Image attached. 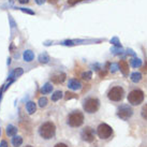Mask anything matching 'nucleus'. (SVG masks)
I'll use <instances>...</instances> for the list:
<instances>
[{"instance_id": "29", "label": "nucleus", "mask_w": 147, "mask_h": 147, "mask_svg": "<svg viewBox=\"0 0 147 147\" xmlns=\"http://www.w3.org/2000/svg\"><path fill=\"white\" fill-rule=\"evenodd\" d=\"M78 1H80V0H68L69 4H74V3H76Z\"/></svg>"}, {"instance_id": "9", "label": "nucleus", "mask_w": 147, "mask_h": 147, "mask_svg": "<svg viewBox=\"0 0 147 147\" xmlns=\"http://www.w3.org/2000/svg\"><path fill=\"white\" fill-rule=\"evenodd\" d=\"M51 80H52V82L55 83V84L63 83L65 80V73H57V74H55V75H53V76L51 78Z\"/></svg>"}, {"instance_id": "14", "label": "nucleus", "mask_w": 147, "mask_h": 147, "mask_svg": "<svg viewBox=\"0 0 147 147\" xmlns=\"http://www.w3.org/2000/svg\"><path fill=\"white\" fill-rule=\"evenodd\" d=\"M23 144V138L22 136H17V135H14L12 139V145L14 147H20Z\"/></svg>"}, {"instance_id": "10", "label": "nucleus", "mask_w": 147, "mask_h": 147, "mask_svg": "<svg viewBox=\"0 0 147 147\" xmlns=\"http://www.w3.org/2000/svg\"><path fill=\"white\" fill-rule=\"evenodd\" d=\"M23 58H24V60L26 62H31L33 59H34V54H33L32 51L27 49V51H25L24 54H23Z\"/></svg>"}, {"instance_id": "18", "label": "nucleus", "mask_w": 147, "mask_h": 147, "mask_svg": "<svg viewBox=\"0 0 147 147\" xmlns=\"http://www.w3.org/2000/svg\"><path fill=\"white\" fill-rule=\"evenodd\" d=\"M49 60V57L46 53H43L39 56V61L41 62V63H47Z\"/></svg>"}, {"instance_id": "12", "label": "nucleus", "mask_w": 147, "mask_h": 147, "mask_svg": "<svg viewBox=\"0 0 147 147\" xmlns=\"http://www.w3.org/2000/svg\"><path fill=\"white\" fill-rule=\"evenodd\" d=\"M68 87L73 90H78L82 88V84L76 80H70L69 83H68Z\"/></svg>"}, {"instance_id": "23", "label": "nucleus", "mask_w": 147, "mask_h": 147, "mask_svg": "<svg viewBox=\"0 0 147 147\" xmlns=\"http://www.w3.org/2000/svg\"><path fill=\"white\" fill-rule=\"evenodd\" d=\"M75 97H76V94H73V92H69V91H68V92H67V94H65V100H69V99H71V98H75Z\"/></svg>"}, {"instance_id": "19", "label": "nucleus", "mask_w": 147, "mask_h": 147, "mask_svg": "<svg viewBox=\"0 0 147 147\" xmlns=\"http://www.w3.org/2000/svg\"><path fill=\"white\" fill-rule=\"evenodd\" d=\"M62 97V92L61 91H55L54 92V94H52V101H54V102H56V101H58L59 99Z\"/></svg>"}, {"instance_id": "30", "label": "nucleus", "mask_w": 147, "mask_h": 147, "mask_svg": "<svg viewBox=\"0 0 147 147\" xmlns=\"http://www.w3.org/2000/svg\"><path fill=\"white\" fill-rule=\"evenodd\" d=\"M18 2H20V3H28L29 2V0H18Z\"/></svg>"}, {"instance_id": "6", "label": "nucleus", "mask_w": 147, "mask_h": 147, "mask_svg": "<svg viewBox=\"0 0 147 147\" xmlns=\"http://www.w3.org/2000/svg\"><path fill=\"white\" fill-rule=\"evenodd\" d=\"M96 134L98 135L99 139L101 140H109L113 135V129L112 127L109 126L107 123H100L97 127V130H96Z\"/></svg>"}, {"instance_id": "7", "label": "nucleus", "mask_w": 147, "mask_h": 147, "mask_svg": "<svg viewBox=\"0 0 147 147\" xmlns=\"http://www.w3.org/2000/svg\"><path fill=\"white\" fill-rule=\"evenodd\" d=\"M96 138V131L91 127H85L81 131V139L86 143H92Z\"/></svg>"}, {"instance_id": "5", "label": "nucleus", "mask_w": 147, "mask_h": 147, "mask_svg": "<svg viewBox=\"0 0 147 147\" xmlns=\"http://www.w3.org/2000/svg\"><path fill=\"white\" fill-rule=\"evenodd\" d=\"M125 94H126L125 89L121 86H114L109 90L107 98L110 101H113V102H120L125 98Z\"/></svg>"}, {"instance_id": "17", "label": "nucleus", "mask_w": 147, "mask_h": 147, "mask_svg": "<svg viewBox=\"0 0 147 147\" xmlns=\"http://www.w3.org/2000/svg\"><path fill=\"white\" fill-rule=\"evenodd\" d=\"M141 117L143 120L147 121V103H145L141 109Z\"/></svg>"}, {"instance_id": "16", "label": "nucleus", "mask_w": 147, "mask_h": 147, "mask_svg": "<svg viewBox=\"0 0 147 147\" xmlns=\"http://www.w3.org/2000/svg\"><path fill=\"white\" fill-rule=\"evenodd\" d=\"M119 68H120V70H121V72H123V74H127L128 73V69H129V65H128V63H127L125 60H123V61L119 62Z\"/></svg>"}, {"instance_id": "4", "label": "nucleus", "mask_w": 147, "mask_h": 147, "mask_svg": "<svg viewBox=\"0 0 147 147\" xmlns=\"http://www.w3.org/2000/svg\"><path fill=\"white\" fill-rule=\"evenodd\" d=\"M128 102L132 106H138L140 104H142L145 99V94H144L143 90L141 89H133L131 90L129 94H128Z\"/></svg>"}, {"instance_id": "15", "label": "nucleus", "mask_w": 147, "mask_h": 147, "mask_svg": "<svg viewBox=\"0 0 147 147\" xmlns=\"http://www.w3.org/2000/svg\"><path fill=\"white\" fill-rule=\"evenodd\" d=\"M52 90H53V86L51 85L49 83H46V84L41 88V92L43 94H49V92H52Z\"/></svg>"}, {"instance_id": "3", "label": "nucleus", "mask_w": 147, "mask_h": 147, "mask_svg": "<svg viewBox=\"0 0 147 147\" xmlns=\"http://www.w3.org/2000/svg\"><path fill=\"white\" fill-rule=\"evenodd\" d=\"M83 109L87 114H94L100 109V100L96 97H88L83 101Z\"/></svg>"}, {"instance_id": "26", "label": "nucleus", "mask_w": 147, "mask_h": 147, "mask_svg": "<svg viewBox=\"0 0 147 147\" xmlns=\"http://www.w3.org/2000/svg\"><path fill=\"white\" fill-rule=\"evenodd\" d=\"M131 63H132V65H133V67H138V65H141V61H140L139 59H133V60L131 61Z\"/></svg>"}, {"instance_id": "28", "label": "nucleus", "mask_w": 147, "mask_h": 147, "mask_svg": "<svg viewBox=\"0 0 147 147\" xmlns=\"http://www.w3.org/2000/svg\"><path fill=\"white\" fill-rule=\"evenodd\" d=\"M0 147H8V142L7 141H1V143H0Z\"/></svg>"}, {"instance_id": "24", "label": "nucleus", "mask_w": 147, "mask_h": 147, "mask_svg": "<svg viewBox=\"0 0 147 147\" xmlns=\"http://www.w3.org/2000/svg\"><path fill=\"white\" fill-rule=\"evenodd\" d=\"M22 12H25V13H28L30 15H34V12H33L32 10H29V9H25V8H20Z\"/></svg>"}, {"instance_id": "11", "label": "nucleus", "mask_w": 147, "mask_h": 147, "mask_svg": "<svg viewBox=\"0 0 147 147\" xmlns=\"http://www.w3.org/2000/svg\"><path fill=\"white\" fill-rule=\"evenodd\" d=\"M26 110H27V113L29 115H32L36 113V111H37V104L32 101H29L27 104H26Z\"/></svg>"}, {"instance_id": "13", "label": "nucleus", "mask_w": 147, "mask_h": 147, "mask_svg": "<svg viewBox=\"0 0 147 147\" xmlns=\"http://www.w3.org/2000/svg\"><path fill=\"white\" fill-rule=\"evenodd\" d=\"M17 133V128L13 125H9L7 127V135L8 136H14Z\"/></svg>"}, {"instance_id": "31", "label": "nucleus", "mask_w": 147, "mask_h": 147, "mask_svg": "<svg viewBox=\"0 0 147 147\" xmlns=\"http://www.w3.org/2000/svg\"><path fill=\"white\" fill-rule=\"evenodd\" d=\"M36 2H37L38 4H43L45 2V0H36Z\"/></svg>"}, {"instance_id": "22", "label": "nucleus", "mask_w": 147, "mask_h": 147, "mask_svg": "<svg viewBox=\"0 0 147 147\" xmlns=\"http://www.w3.org/2000/svg\"><path fill=\"white\" fill-rule=\"evenodd\" d=\"M141 78H142V75L140 73H133L131 75V80H132L133 82H139L140 80H141Z\"/></svg>"}, {"instance_id": "33", "label": "nucleus", "mask_w": 147, "mask_h": 147, "mask_svg": "<svg viewBox=\"0 0 147 147\" xmlns=\"http://www.w3.org/2000/svg\"><path fill=\"white\" fill-rule=\"evenodd\" d=\"M25 147H33V146H31V145H27V146H25Z\"/></svg>"}, {"instance_id": "25", "label": "nucleus", "mask_w": 147, "mask_h": 147, "mask_svg": "<svg viewBox=\"0 0 147 147\" xmlns=\"http://www.w3.org/2000/svg\"><path fill=\"white\" fill-rule=\"evenodd\" d=\"M15 78H18V76H20V75H22V74H23V69H22V68H18V69L16 70V71H15Z\"/></svg>"}, {"instance_id": "2", "label": "nucleus", "mask_w": 147, "mask_h": 147, "mask_svg": "<svg viewBox=\"0 0 147 147\" xmlns=\"http://www.w3.org/2000/svg\"><path fill=\"white\" fill-rule=\"evenodd\" d=\"M84 120H85L84 114L78 110L71 112L67 117V123L71 128H80L84 123Z\"/></svg>"}, {"instance_id": "20", "label": "nucleus", "mask_w": 147, "mask_h": 147, "mask_svg": "<svg viewBox=\"0 0 147 147\" xmlns=\"http://www.w3.org/2000/svg\"><path fill=\"white\" fill-rule=\"evenodd\" d=\"M38 104L40 107H45V106L47 105V99L45 98V97H41V98L39 99V101H38Z\"/></svg>"}, {"instance_id": "21", "label": "nucleus", "mask_w": 147, "mask_h": 147, "mask_svg": "<svg viewBox=\"0 0 147 147\" xmlns=\"http://www.w3.org/2000/svg\"><path fill=\"white\" fill-rule=\"evenodd\" d=\"M91 76H92V73H91L90 71H87V72H84V73L82 74L83 80H85V81H89L90 78H91Z\"/></svg>"}, {"instance_id": "1", "label": "nucleus", "mask_w": 147, "mask_h": 147, "mask_svg": "<svg viewBox=\"0 0 147 147\" xmlns=\"http://www.w3.org/2000/svg\"><path fill=\"white\" fill-rule=\"evenodd\" d=\"M38 133L40 135V138H42L44 141L53 140L56 135V126L53 121H45L39 127Z\"/></svg>"}, {"instance_id": "34", "label": "nucleus", "mask_w": 147, "mask_h": 147, "mask_svg": "<svg viewBox=\"0 0 147 147\" xmlns=\"http://www.w3.org/2000/svg\"><path fill=\"white\" fill-rule=\"evenodd\" d=\"M141 147H147V146H141Z\"/></svg>"}, {"instance_id": "27", "label": "nucleus", "mask_w": 147, "mask_h": 147, "mask_svg": "<svg viewBox=\"0 0 147 147\" xmlns=\"http://www.w3.org/2000/svg\"><path fill=\"white\" fill-rule=\"evenodd\" d=\"M54 147H69V146H68V145H67L65 143H61V142H60V143L56 144V145H55Z\"/></svg>"}, {"instance_id": "8", "label": "nucleus", "mask_w": 147, "mask_h": 147, "mask_svg": "<svg viewBox=\"0 0 147 147\" xmlns=\"http://www.w3.org/2000/svg\"><path fill=\"white\" fill-rule=\"evenodd\" d=\"M132 115H133V110L128 104H123V105L119 106L118 110H117V116L123 120H128Z\"/></svg>"}, {"instance_id": "32", "label": "nucleus", "mask_w": 147, "mask_h": 147, "mask_svg": "<svg viewBox=\"0 0 147 147\" xmlns=\"http://www.w3.org/2000/svg\"><path fill=\"white\" fill-rule=\"evenodd\" d=\"M49 3H53V4H55V3H57V0H47Z\"/></svg>"}]
</instances>
